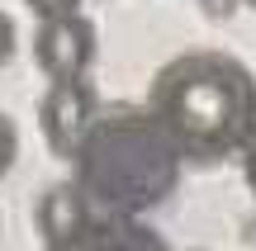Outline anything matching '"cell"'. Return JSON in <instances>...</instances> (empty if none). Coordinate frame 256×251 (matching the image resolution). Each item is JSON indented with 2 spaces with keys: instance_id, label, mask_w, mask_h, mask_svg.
I'll return each mask as SVG.
<instances>
[{
  "instance_id": "cell-1",
  "label": "cell",
  "mask_w": 256,
  "mask_h": 251,
  "mask_svg": "<svg viewBox=\"0 0 256 251\" xmlns=\"http://www.w3.org/2000/svg\"><path fill=\"white\" fill-rule=\"evenodd\" d=\"M147 109L171 133L185 166H223L256 133V71L232 52L190 47L152 76Z\"/></svg>"
},
{
  "instance_id": "cell-2",
  "label": "cell",
  "mask_w": 256,
  "mask_h": 251,
  "mask_svg": "<svg viewBox=\"0 0 256 251\" xmlns=\"http://www.w3.org/2000/svg\"><path fill=\"white\" fill-rule=\"evenodd\" d=\"M185 157L147 104H100L72 152V180L100 214H152L176 195Z\"/></svg>"
},
{
  "instance_id": "cell-3",
  "label": "cell",
  "mask_w": 256,
  "mask_h": 251,
  "mask_svg": "<svg viewBox=\"0 0 256 251\" xmlns=\"http://www.w3.org/2000/svg\"><path fill=\"white\" fill-rule=\"evenodd\" d=\"M100 114V95H95L90 76H62L48 81V90L38 95V133H43L48 152L57 161H72V152L81 147L86 128Z\"/></svg>"
},
{
  "instance_id": "cell-4",
  "label": "cell",
  "mask_w": 256,
  "mask_h": 251,
  "mask_svg": "<svg viewBox=\"0 0 256 251\" xmlns=\"http://www.w3.org/2000/svg\"><path fill=\"white\" fill-rule=\"evenodd\" d=\"M95 47H100V33H95V24L81 14V9L38 19V28H34V66L48 76V81L86 76L90 62H95Z\"/></svg>"
},
{
  "instance_id": "cell-5",
  "label": "cell",
  "mask_w": 256,
  "mask_h": 251,
  "mask_svg": "<svg viewBox=\"0 0 256 251\" xmlns=\"http://www.w3.org/2000/svg\"><path fill=\"white\" fill-rule=\"evenodd\" d=\"M43 251H171L166 237L156 228H147L138 214H100L95 209L90 223L81 228L76 237L57 247H43Z\"/></svg>"
},
{
  "instance_id": "cell-6",
  "label": "cell",
  "mask_w": 256,
  "mask_h": 251,
  "mask_svg": "<svg viewBox=\"0 0 256 251\" xmlns=\"http://www.w3.org/2000/svg\"><path fill=\"white\" fill-rule=\"evenodd\" d=\"M90 214H95V204L86 199V190L76 185V180H57V185H48L43 195L34 199L38 242L57 247V242H66V237H76L86 223H90Z\"/></svg>"
},
{
  "instance_id": "cell-7",
  "label": "cell",
  "mask_w": 256,
  "mask_h": 251,
  "mask_svg": "<svg viewBox=\"0 0 256 251\" xmlns=\"http://www.w3.org/2000/svg\"><path fill=\"white\" fill-rule=\"evenodd\" d=\"M19 161V128L10 114H0V180L10 176V166Z\"/></svg>"
},
{
  "instance_id": "cell-8",
  "label": "cell",
  "mask_w": 256,
  "mask_h": 251,
  "mask_svg": "<svg viewBox=\"0 0 256 251\" xmlns=\"http://www.w3.org/2000/svg\"><path fill=\"white\" fill-rule=\"evenodd\" d=\"M28 9H34L38 19H52V14H72V9H81V0H24Z\"/></svg>"
},
{
  "instance_id": "cell-9",
  "label": "cell",
  "mask_w": 256,
  "mask_h": 251,
  "mask_svg": "<svg viewBox=\"0 0 256 251\" xmlns=\"http://www.w3.org/2000/svg\"><path fill=\"white\" fill-rule=\"evenodd\" d=\"M14 47H19V28H14V19L0 9V66L14 57Z\"/></svg>"
},
{
  "instance_id": "cell-10",
  "label": "cell",
  "mask_w": 256,
  "mask_h": 251,
  "mask_svg": "<svg viewBox=\"0 0 256 251\" xmlns=\"http://www.w3.org/2000/svg\"><path fill=\"white\" fill-rule=\"evenodd\" d=\"M238 5H242V0H200L204 19H232V14H238Z\"/></svg>"
},
{
  "instance_id": "cell-11",
  "label": "cell",
  "mask_w": 256,
  "mask_h": 251,
  "mask_svg": "<svg viewBox=\"0 0 256 251\" xmlns=\"http://www.w3.org/2000/svg\"><path fill=\"white\" fill-rule=\"evenodd\" d=\"M242 176H247V190H252V199H256V133H252L247 147H242Z\"/></svg>"
},
{
  "instance_id": "cell-12",
  "label": "cell",
  "mask_w": 256,
  "mask_h": 251,
  "mask_svg": "<svg viewBox=\"0 0 256 251\" xmlns=\"http://www.w3.org/2000/svg\"><path fill=\"white\" fill-rule=\"evenodd\" d=\"M242 5H252V9H256V0H242Z\"/></svg>"
}]
</instances>
